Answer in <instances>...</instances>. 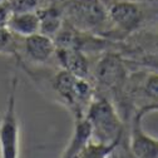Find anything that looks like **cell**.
Wrapping results in <instances>:
<instances>
[{"mask_svg":"<svg viewBox=\"0 0 158 158\" xmlns=\"http://www.w3.org/2000/svg\"><path fill=\"white\" fill-rule=\"evenodd\" d=\"M19 38L40 33V19L38 11H13L5 27Z\"/></svg>","mask_w":158,"mask_h":158,"instance_id":"cell-10","label":"cell"},{"mask_svg":"<svg viewBox=\"0 0 158 158\" xmlns=\"http://www.w3.org/2000/svg\"><path fill=\"white\" fill-rule=\"evenodd\" d=\"M18 78L10 81L8 101L0 118V158H19L20 154V126L18 118Z\"/></svg>","mask_w":158,"mask_h":158,"instance_id":"cell-5","label":"cell"},{"mask_svg":"<svg viewBox=\"0 0 158 158\" xmlns=\"http://www.w3.org/2000/svg\"><path fill=\"white\" fill-rule=\"evenodd\" d=\"M60 4H56V3L50 4L40 10H38V15H39V19H40V33L53 39L64 24Z\"/></svg>","mask_w":158,"mask_h":158,"instance_id":"cell-11","label":"cell"},{"mask_svg":"<svg viewBox=\"0 0 158 158\" xmlns=\"http://www.w3.org/2000/svg\"><path fill=\"white\" fill-rule=\"evenodd\" d=\"M13 10L10 8V4L9 2H2L0 3V28H5L6 27V23L9 20V18L11 15Z\"/></svg>","mask_w":158,"mask_h":158,"instance_id":"cell-15","label":"cell"},{"mask_svg":"<svg viewBox=\"0 0 158 158\" xmlns=\"http://www.w3.org/2000/svg\"><path fill=\"white\" fill-rule=\"evenodd\" d=\"M117 147L115 144H102L89 139L78 152L75 158H112Z\"/></svg>","mask_w":158,"mask_h":158,"instance_id":"cell-12","label":"cell"},{"mask_svg":"<svg viewBox=\"0 0 158 158\" xmlns=\"http://www.w3.org/2000/svg\"><path fill=\"white\" fill-rule=\"evenodd\" d=\"M95 78L109 89L119 88L128 78L123 59L114 53L104 54L95 65Z\"/></svg>","mask_w":158,"mask_h":158,"instance_id":"cell-8","label":"cell"},{"mask_svg":"<svg viewBox=\"0 0 158 158\" xmlns=\"http://www.w3.org/2000/svg\"><path fill=\"white\" fill-rule=\"evenodd\" d=\"M112 36L123 38L141 31L156 22L154 0H104Z\"/></svg>","mask_w":158,"mask_h":158,"instance_id":"cell-2","label":"cell"},{"mask_svg":"<svg viewBox=\"0 0 158 158\" xmlns=\"http://www.w3.org/2000/svg\"><path fill=\"white\" fill-rule=\"evenodd\" d=\"M157 109L156 102L144 104L132 117L129 133V151L134 158H157L158 142L143 128V117Z\"/></svg>","mask_w":158,"mask_h":158,"instance_id":"cell-6","label":"cell"},{"mask_svg":"<svg viewBox=\"0 0 158 158\" xmlns=\"http://www.w3.org/2000/svg\"><path fill=\"white\" fill-rule=\"evenodd\" d=\"M84 118L89 123L90 139L93 142L119 144L123 133V123L115 107L107 97L94 95Z\"/></svg>","mask_w":158,"mask_h":158,"instance_id":"cell-3","label":"cell"},{"mask_svg":"<svg viewBox=\"0 0 158 158\" xmlns=\"http://www.w3.org/2000/svg\"><path fill=\"white\" fill-rule=\"evenodd\" d=\"M2 2H6V0H0V3H2Z\"/></svg>","mask_w":158,"mask_h":158,"instance_id":"cell-16","label":"cell"},{"mask_svg":"<svg viewBox=\"0 0 158 158\" xmlns=\"http://www.w3.org/2000/svg\"><path fill=\"white\" fill-rule=\"evenodd\" d=\"M52 88L75 119L85 117V112L95 95L89 79L77 77L60 68L52 78Z\"/></svg>","mask_w":158,"mask_h":158,"instance_id":"cell-4","label":"cell"},{"mask_svg":"<svg viewBox=\"0 0 158 158\" xmlns=\"http://www.w3.org/2000/svg\"><path fill=\"white\" fill-rule=\"evenodd\" d=\"M56 44L54 39L43 34L36 33L25 38H19L16 56H24L27 62L35 65H45L53 58H55Z\"/></svg>","mask_w":158,"mask_h":158,"instance_id":"cell-7","label":"cell"},{"mask_svg":"<svg viewBox=\"0 0 158 158\" xmlns=\"http://www.w3.org/2000/svg\"><path fill=\"white\" fill-rule=\"evenodd\" d=\"M18 45H19V36L10 33L6 28H0V54L16 56Z\"/></svg>","mask_w":158,"mask_h":158,"instance_id":"cell-13","label":"cell"},{"mask_svg":"<svg viewBox=\"0 0 158 158\" xmlns=\"http://www.w3.org/2000/svg\"><path fill=\"white\" fill-rule=\"evenodd\" d=\"M63 20L79 33L112 38V27L104 0H63Z\"/></svg>","mask_w":158,"mask_h":158,"instance_id":"cell-1","label":"cell"},{"mask_svg":"<svg viewBox=\"0 0 158 158\" xmlns=\"http://www.w3.org/2000/svg\"><path fill=\"white\" fill-rule=\"evenodd\" d=\"M13 11H38L50 4L54 0H8Z\"/></svg>","mask_w":158,"mask_h":158,"instance_id":"cell-14","label":"cell"},{"mask_svg":"<svg viewBox=\"0 0 158 158\" xmlns=\"http://www.w3.org/2000/svg\"><path fill=\"white\" fill-rule=\"evenodd\" d=\"M55 59L62 69L84 79L90 75V64L84 52L75 48L56 47Z\"/></svg>","mask_w":158,"mask_h":158,"instance_id":"cell-9","label":"cell"}]
</instances>
